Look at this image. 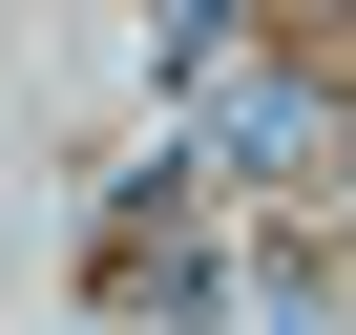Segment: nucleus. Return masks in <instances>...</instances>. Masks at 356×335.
Returning a JSON list of instances; mask_svg holds the SVG:
<instances>
[{
	"instance_id": "1",
	"label": "nucleus",
	"mask_w": 356,
	"mask_h": 335,
	"mask_svg": "<svg viewBox=\"0 0 356 335\" xmlns=\"http://www.w3.org/2000/svg\"><path fill=\"white\" fill-rule=\"evenodd\" d=\"M314 147V84H273V63H210V105H189V168H293Z\"/></svg>"
},
{
	"instance_id": "2",
	"label": "nucleus",
	"mask_w": 356,
	"mask_h": 335,
	"mask_svg": "<svg viewBox=\"0 0 356 335\" xmlns=\"http://www.w3.org/2000/svg\"><path fill=\"white\" fill-rule=\"evenodd\" d=\"M231 314H252V335H356V293H335L314 231H252V252H231Z\"/></svg>"
},
{
	"instance_id": "3",
	"label": "nucleus",
	"mask_w": 356,
	"mask_h": 335,
	"mask_svg": "<svg viewBox=\"0 0 356 335\" xmlns=\"http://www.w3.org/2000/svg\"><path fill=\"white\" fill-rule=\"evenodd\" d=\"M84 335H168V314H84Z\"/></svg>"
}]
</instances>
